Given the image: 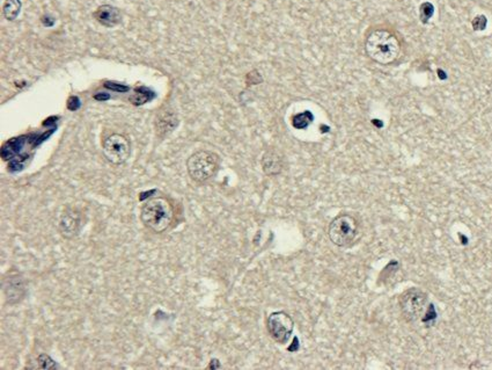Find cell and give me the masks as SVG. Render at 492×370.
I'll use <instances>...</instances> for the list:
<instances>
[{"mask_svg":"<svg viewBox=\"0 0 492 370\" xmlns=\"http://www.w3.org/2000/svg\"><path fill=\"white\" fill-rule=\"evenodd\" d=\"M81 220L80 215L74 211H67L61 218V232L65 238H72L79 232Z\"/></svg>","mask_w":492,"mask_h":370,"instance_id":"obj_9","label":"cell"},{"mask_svg":"<svg viewBox=\"0 0 492 370\" xmlns=\"http://www.w3.org/2000/svg\"><path fill=\"white\" fill-rule=\"evenodd\" d=\"M246 83H247L248 86H249V85H256V84L262 83V77H261L258 71H251V74H247Z\"/></svg>","mask_w":492,"mask_h":370,"instance_id":"obj_17","label":"cell"},{"mask_svg":"<svg viewBox=\"0 0 492 370\" xmlns=\"http://www.w3.org/2000/svg\"><path fill=\"white\" fill-rule=\"evenodd\" d=\"M173 208L167 200L162 198H151L144 204L140 211V220L147 229L153 232L161 233L172 224Z\"/></svg>","mask_w":492,"mask_h":370,"instance_id":"obj_2","label":"cell"},{"mask_svg":"<svg viewBox=\"0 0 492 370\" xmlns=\"http://www.w3.org/2000/svg\"><path fill=\"white\" fill-rule=\"evenodd\" d=\"M102 151L105 159L113 165L125 163L131 155L130 140L124 135L113 134L105 138L102 143Z\"/></svg>","mask_w":492,"mask_h":370,"instance_id":"obj_6","label":"cell"},{"mask_svg":"<svg viewBox=\"0 0 492 370\" xmlns=\"http://www.w3.org/2000/svg\"><path fill=\"white\" fill-rule=\"evenodd\" d=\"M219 167L220 157L212 151H197L187 160L188 174L198 184L211 180L219 171Z\"/></svg>","mask_w":492,"mask_h":370,"instance_id":"obj_3","label":"cell"},{"mask_svg":"<svg viewBox=\"0 0 492 370\" xmlns=\"http://www.w3.org/2000/svg\"><path fill=\"white\" fill-rule=\"evenodd\" d=\"M471 26H473L474 30L482 32V30L486 28V26H488V19H486V16L479 14V16L474 18L473 21H471Z\"/></svg>","mask_w":492,"mask_h":370,"instance_id":"obj_16","label":"cell"},{"mask_svg":"<svg viewBox=\"0 0 492 370\" xmlns=\"http://www.w3.org/2000/svg\"><path fill=\"white\" fill-rule=\"evenodd\" d=\"M38 367L41 369H57V364H55V361L50 357L45 354H41L38 357Z\"/></svg>","mask_w":492,"mask_h":370,"instance_id":"obj_15","label":"cell"},{"mask_svg":"<svg viewBox=\"0 0 492 370\" xmlns=\"http://www.w3.org/2000/svg\"><path fill=\"white\" fill-rule=\"evenodd\" d=\"M178 118L175 116L174 113L166 112L160 115L156 121V131L158 134H169L174 130L175 128L178 127Z\"/></svg>","mask_w":492,"mask_h":370,"instance_id":"obj_11","label":"cell"},{"mask_svg":"<svg viewBox=\"0 0 492 370\" xmlns=\"http://www.w3.org/2000/svg\"><path fill=\"white\" fill-rule=\"evenodd\" d=\"M105 86L111 89H118V91H127V87H123L122 85H116V84L107 83Z\"/></svg>","mask_w":492,"mask_h":370,"instance_id":"obj_18","label":"cell"},{"mask_svg":"<svg viewBox=\"0 0 492 370\" xmlns=\"http://www.w3.org/2000/svg\"><path fill=\"white\" fill-rule=\"evenodd\" d=\"M313 122V115L309 112L300 113L293 116L292 125L297 129H305Z\"/></svg>","mask_w":492,"mask_h":370,"instance_id":"obj_13","label":"cell"},{"mask_svg":"<svg viewBox=\"0 0 492 370\" xmlns=\"http://www.w3.org/2000/svg\"><path fill=\"white\" fill-rule=\"evenodd\" d=\"M21 12V1L20 0H5L3 13L5 19L8 21L16 20Z\"/></svg>","mask_w":492,"mask_h":370,"instance_id":"obj_12","label":"cell"},{"mask_svg":"<svg viewBox=\"0 0 492 370\" xmlns=\"http://www.w3.org/2000/svg\"><path fill=\"white\" fill-rule=\"evenodd\" d=\"M267 329L273 342L286 344L292 335L294 322L285 311H276L268 317Z\"/></svg>","mask_w":492,"mask_h":370,"instance_id":"obj_7","label":"cell"},{"mask_svg":"<svg viewBox=\"0 0 492 370\" xmlns=\"http://www.w3.org/2000/svg\"><path fill=\"white\" fill-rule=\"evenodd\" d=\"M435 13V7L431 3H424L419 7V14H421V20H422L423 23H429V20L431 19L432 16Z\"/></svg>","mask_w":492,"mask_h":370,"instance_id":"obj_14","label":"cell"},{"mask_svg":"<svg viewBox=\"0 0 492 370\" xmlns=\"http://www.w3.org/2000/svg\"><path fill=\"white\" fill-rule=\"evenodd\" d=\"M365 51L372 61L388 65L399 57L401 43L397 36L387 29H375L366 38Z\"/></svg>","mask_w":492,"mask_h":370,"instance_id":"obj_1","label":"cell"},{"mask_svg":"<svg viewBox=\"0 0 492 370\" xmlns=\"http://www.w3.org/2000/svg\"><path fill=\"white\" fill-rule=\"evenodd\" d=\"M359 232V223L353 215L342 214L335 217L328 228V237L333 245L348 247L351 245Z\"/></svg>","mask_w":492,"mask_h":370,"instance_id":"obj_4","label":"cell"},{"mask_svg":"<svg viewBox=\"0 0 492 370\" xmlns=\"http://www.w3.org/2000/svg\"><path fill=\"white\" fill-rule=\"evenodd\" d=\"M262 169L268 176H278L283 171V158L276 151L269 150L264 153L261 160Z\"/></svg>","mask_w":492,"mask_h":370,"instance_id":"obj_10","label":"cell"},{"mask_svg":"<svg viewBox=\"0 0 492 370\" xmlns=\"http://www.w3.org/2000/svg\"><path fill=\"white\" fill-rule=\"evenodd\" d=\"M93 16L100 25L107 27V28L116 27L122 21L121 11L118 10V7L111 6V5L98 6Z\"/></svg>","mask_w":492,"mask_h":370,"instance_id":"obj_8","label":"cell"},{"mask_svg":"<svg viewBox=\"0 0 492 370\" xmlns=\"http://www.w3.org/2000/svg\"><path fill=\"white\" fill-rule=\"evenodd\" d=\"M428 293L418 288H410L400 296V309L409 323H416L423 318L429 308Z\"/></svg>","mask_w":492,"mask_h":370,"instance_id":"obj_5","label":"cell"}]
</instances>
